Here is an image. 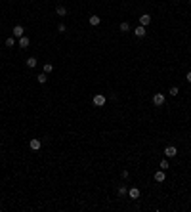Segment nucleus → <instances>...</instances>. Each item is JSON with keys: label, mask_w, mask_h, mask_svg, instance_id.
<instances>
[{"label": "nucleus", "mask_w": 191, "mask_h": 212, "mask_svg": "<svg viewBox=\"0 0 191 212\" xmlns=\"http://www.w3.org/2000/svg\"><path fill=\"white\" fill-rule=\"evenodd\" d=\"M29 147H31L33 151H38V149L42 147V143H40V139H37V138H33L31 142H29Z\"/></svg>", "instance_id": "nucleus-5"}, {"label": "nucleus", "mask_w": 191, "mask_h": 212, "mask_svg": "<svg viewBox=\"0 0 191 212\" xmlns=\"http://www.w3.org/2000/svg\"><path fill=\"white\" fill-rule=\"evenodd\" d=\"M187 82H191V71L187 73Z\"/></svg>", "instance_id": "nucleus-23"}, {"label": "nucleus", "mask_w": 191, "mask_h": 212, "mask_svg": "<svg viewBox=\"0 0 191 212\" xmlns=\"http://www.w3.org/2000/svg\"><path fill=\"white\" fill-rule=\"evenodd\" d=\"M92 102H94V105H98V107H103L107 99H105V96H103V94H98V96H94V99H92Z\"/></svg>", "instance_id": "nucleus-2"}, {"label": "nucleus", "mask_w": 191, "mask_h": 212, "mask_svg": "<svg viewBox=\"0 0 191 212\" xmlns=\"http://www.w3.org/2000/svg\"><path fill=\"white\" fill-rule=\"evenodd\" d=\"M12 32H14V38H21L23 35H25V29H23L21 25H15V27L12 29Z\"/></svg>", "instance_id": "nucleus-4"}, {"label": "nucleus", "mask_w": 191, "mask_h": 212, "mask_svg": "<svg viewBox=\"0 0 191 212\" xmlns=\"http://www.w3.org/2000/svg\"><path fill=\"white\" fill-rule=\"evenodd\" d=\"M164 180H166V174H164V170L155 172V182H164Z\"/></svg>", "instance_id": "nucleus-11"}, {"label": "nucleus", "mask_w": 191, "mask_h": 212, "mask_svg": "<svg viewBox=\"0 0 191 212\" xmlns=\"http://www.w3.org/2000/svg\"><path fill=\"white\" fill-rule=\"evenodd\" d=\"M118 29H120V31H122V32H128V31H130V25H128V21H122V23H120V27H118Z\"/></svg>", "instance_id": "nucleus-16"}, {"label": "nucleus", "mask_w": 191, "mask_h": 212, "mask_svg": "<svg viewBox=\"0 0 191 212\" xmlns=\"http://www.w3.org/2000/svg\"><path fill=\"white\" fill-rule=\"evenodd\" d=\"M128 197H130V199H140V189H138V187L128 189Z\"/></svg>", "instance_id": "nucleus-10"}, {"label": "nucleus", "mask_w": 191, "mask_h": 212, "mask_svg": "<svg viewBox=\"0 0 191 212\" xmlns=\"http://www.w3.org/2000/svg\"><path fill=\"white\" fill-rule=\"evenodd\" d=\"M120 176H122L124 180H128V178H130V172H128V170H122V172H120Z\"/></svg>", "instance_id": "nucleus-21"}, {"label": "nucleus", "mask_w": 191, "mask_h": 212, "mask_svg": "<svg viewBox=\"0 0 191 212\" xmlns=\"http://www.w3.org/2000/svg\"><path fill=\"white\" fill-rule=\"evenodd\" d=\"M88 23H90L92 27H98V25L101 23V19H100V15H90V19H88Z\"/></svg>", "instance_id": "nucleus-9"}, {"label": "nucleus", "mask_w": 191, "mask_h": 212, "mask_svg": "<svg viewBox=\"0 0 191 212\" xmlns=\"http://www.w3.org/2000/svg\"><path fill=\"white\" fill-rule=\"evenodd\" d=\"M14 46H15V38L14 37L6 38V48H14Z\"/></svg>", "instance_id": "nucleus-15"}, {"label": "nucleus", "mask_w": 191, "mask_h": 212, "mask_svg": "<svg viewBox=\"0 0 191 212\" xmlns=\"http://www.w3.org/2000/svg\"><path fill=\"white\" fill-rule=\"evenodd\" d=\"M117 193H118V197H124V195H128V189H126V185H120V187L117 189Z\"/></svg>", "instance_id": "nucleus-14"}, {"label": "nucleus", "mask_w": 191, "mask_h": 212, "mask_svg": "<svg viewBox=\"0 0 191 212\" xmlns=\"http://www.w3.org/2000/svg\"><path fill=\"white\" fill-rule=\"evenodd\" d=\"M55 14L63 17V15H67V8H65V6H57V8H55Z\"/></svg>", "instance_id": "nucleus-13"}, {"label": "nucleus", "mask_w": 191, "mask_h": 212, "mask_svg": "<svg viewBox=\"0 0 191 212\" xmlns=\"http://www.w3.org/2000/svg\"><path fill=\"white\" fill-rule=\"evenodd\" d=\"M153 105H157V107L164 105V96H163V94H159V92H157V94L153 96Z\"/></svg>", "instance_id": "nucleus-3"}, {"label": "nucleus", "mask_w": 191, "mask_h": 212, "mask_svg": "<svg viewBox=\"0 0 191 212\" xmlns=\"http://www.w3.org/2000/svg\"><path fill=\"white\" fill-rule=\"evenodd\" d=\"M52 71H54V65H52V63H46L44 65V73L48 75V73H52Z\"/></svg>", "instance_id": "nucleus-19"}, {"label": "nucleus", "mask_w": 191, "mask_h": 212, "mask_svg": "<svg viewBox=\"0 0 191 212\" xmlns=\"http://www.w3.org/2000/svg\"><path fill=\"white\" fill-rule=\"evenodd\" d=\"M25 63H27V67H29V69H35L38 61H37V57H29V59L25 61Z\"/></svg>", "instance_id": "nucleus-12"}, {"label": "nucleus", "mask_w": 191, "mask_h": 212, "mask_svg": "<svg viewBox=\"0 0 191 212\" xmlns=\"http://www.w3.org/2000/svg\"><path fill=\"white\" fill-rule=\"evenodd\" d=\"M178 155V149L174 147V145H166V147H164V157L166 159H174Z\"/></svg>", "instance_id": "nucleus-1"}, {"label": "nucleus", "mask_w": 191, "mask_h": 212, "mask_svg": "<svg viewBox=\"0 0 191 212\" xmlns=\"http://www.w3.org/2000/svg\"><path fill=\"white\" fill-rule=\"evenodd\" d=\"M57 31H59V32H65V31H67V27H65L63 23H59V25H57Z\"/></svg>", "instance_id": "nucleus-22"}, {"label": "nucleus", "mask_w": 191, "mask_h": 212, "mask_svg": "<svg viewBox=\"0 0 191 212\" xmlns=\"http://www.w3.org/2000/svg\"><path fill=\"white\" fill-rule=\"evenodd\" d=\"M178 94H180V88H178V86L170 88V96H178Z\"/></svg>", "instance_id": "nucleus-20"}, {"label": "nucleus", "mask_w": 191, "mask_h": 212, "mask_svg": "<svg viewBox=\"0 0 191 212\" xmlns=\"http://www.w3.org/2000/svg\"><path fill=\"white\" fill-rule=\"evenodd\" d=\"M168 159H163V161H161V170H166V168H168Z\"/></svg>", "instance_id": "nucleus-18"}, {"label": "nucleus", "mask_w": 191, "mask_h": 212, "mask_svg": "<svg viewBox=\"0 0 191 212\" xmlns=\"http://www.w3.org/2000/svg\"><path fill=\"white\" fill-rule=\"evenodd\" d=\"M145 27H143V25H138V27L136 29H134V35H136V37L138 38H143V37H145Z\"/></svg>", "instance_id": "nucleus-6"}, {"label": "nucleus", "mask_w": 191, "mask_h": 212, "mask_svg": "<svg viewBox=\"0 0 191 212\" xmlns=\"http://www.w3.org/2000/svg\"><path fill=\"white\" fill-rule=\"evenodd\" d=\"M149 23H151V15H149V14H143V15H140V25L147 27Z\"/></svg>", "instance_id": "nucleus-7"}, {"label": "nucleus", "mask_w": 191, "mask_h": 212, "mask_svg": "<svg viewBox=\"0 0 191 212\" xmlns=\"http://www.w3.org/2000/svg\"><path fill=\"white\" fill-rule=\"evenodd\" d=\"M29 44H31V40H29V38L25 37V35H23V37L19 38V48H23V50H27V48H29Z\"/></svg>", "instance_id": "nucleus-8"}, {"label": "nucleus", "mask_w": 191, "mask_h": 212, "mask_svg": "<svg viewBox=\"0 0 191 212\" xmlns=\"http://www.w3.org/2000/svg\"><path fill=\"white\" fill-rule=\"evenodd\" d=\"M46 80H48V75H46V73H40V75H38V82H40V84H44Z\"/></svg>", "instance_id": "nucleus-17"}]
</instances>
